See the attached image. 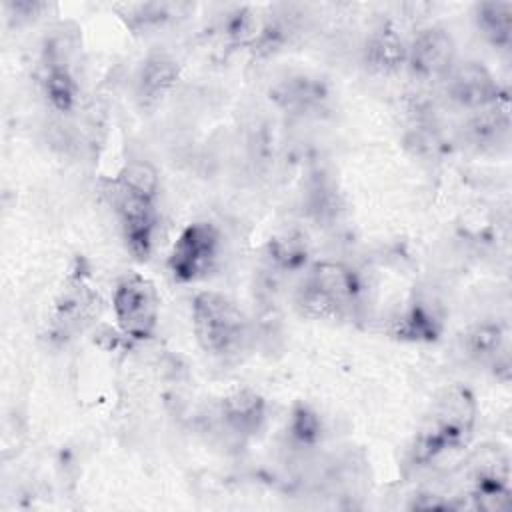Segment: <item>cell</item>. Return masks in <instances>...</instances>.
Instances as JSON below:
<instances>
[{
	"label": "cell",
	"mask_w": 512,
	"mask_h": 512,
	"mask_svg": "<svg viewBox=\"0 0 512 512\" xmlns=\"http://www.w3.org/2000/svg\"><path fill=\"white\" fill-rule=\"evenodd\" d=\"M464 508L504 510L510 502V458L500 444L478 446L460 466Z\"/></svg>",
	"instance_id": "5"
},
{
	"label": "cell",
	"mask_w": 512,
	"mask_h": 512,
	"mask_svg": "<svg viewBox=\"0 0 512 512\" xmlns=\"http://www.w3.org/2000/svg\"><path fill=\"white\" fill-rule=\"evenodd\" d=\"M464 348L476 362L496 364L504 354V330L498 322H480L466 332Z\"/></svg>",
	"instance_id": "17"
},
{
	"label": "cell",
	"mask_w": 512,
	"mask_h": 512,
	"mask_svg": "<svg viewBox=\"0 0 512 512\" xmlns=\"http://www.w3.org/2000/svg\"><path fill=\"white\" fill-rule=\"evenodd\" d=\"M192 330L200 348L218 358L238 354L248 340V320L222 292L204 290L192 300Z\"/></svg>",
	"instance_id": "4"
},
{
	"label": "cell",
	"mask_w": 512,
	"mask_h": 512,
	"mask_svg": "<svg viewBox=\"0 0 512 512\" xmlns=\"http://www.w3.org/2000/svg\"><path fill=\"white\" fill-rule=\"evenodd\" d=\"M288 434L300 446H312L320 440L322 422L318 414L308 404H296L290 412L288 420Z\"/></svg>",
	"instance_id": "19"
},
{
	"label": "cell",
	"mask_w": 512,
	"mask_h": 512,
	"mask_svg": "<svg viewBox=\"0 0 512 512\" xmlns=\"http://www.w3.org/2000/svg\"><path fill=\"white\" fill-rule=\"evenodd\" d=\"M446 94L456 106L474 112L494 104L506 92L482 62L466 60L446 76Z\"/></svg>",
	"instance_id": "9"
},
{
	"label": "cell",
	"mask_w": 512,
	"mask_h": 512,
	"mask_svg": "<svg viewBox=\"0 0 512 512\" xmlns=\"http://www.w3.org/2000/svg\"><path fill=\"white\" fill-rule=\"evenodd\" d=\"M268 254L274 266L282 270H300L302 266H306V258H308L306 238L296 232H286L282 236H276L268 244Z\"/></svg>",
	"instance_id": "18"
},
{
	"label": "cell",
	"mask_w": 512,
	"mask_h": 512,
	"mask_svg": "<svg viewBox=\"0 0 512 512\" xmlns=\"http://www.w3.org/2000/svg\"><path fill=\"white\" fill-rule=\"evenodd\" d=\"M42 86H44V96L54 110L70 112L74 108L76 96H78V84L68 64L56 54H52L44 64Z\"/></svg>",
	"instance_id": "16"
},
{
	"label": "cell",
	"mask_w": 512,
	"mask_h": 512,
	"mask_svg": "<svg viewBox=\"0 0 512 512\" xmlns=\"http://www.w3.org/2000/svg\"><path fill=\"white\" fill-rule=\"evenodd\" d=\"M510 130V104L508 94L498 98L494 104L474 110L466 126V136L480 148H494L502 144Z\"/></svg>",
	"instance_id": "13"
},
{
	"label": "cell",
	"mask_w": 512,
	"mask_h": 512,
	"mask_svg": "<svg viewBox=\"0 0 512 512\" xmlns=\"http://www.w3.org/2000/svg\"><path fill=\"white\" fill-rule=\"evenodd\" d=\"M180 76V66L168 52L148 54L136 72V96L144 106L158 104Z\"/></svg>",
	"instance_id": "11"
},
{
	"label": "cell",
	"mask_w": 512,
	"mask_h": 512,
	"mask_svg": "<svg viewBox=\"0 0 512 512\" xmlns=\"http://www.w3.org/2000/svg\"><path fill=\"white\" fill-rule=\"evenodd\" d=\"M266 414L264 398L252 388H236L222 398V418L226 426L242 436L260 430Z\"/></svg>",
	"instance_id": "12"
},
{
	"label": "cell",
	"mask_w": 512,
	"mask_h": 512,
	"mask_svg": "<svg viewBox=\"0 0 512 512\" xmlns=\"http://www.w3.org/2000/svg\"><path fill=\"white\" fill-rule=\"evenodd\" d=\"M408 42L390 22L376 26L364 42V64L376 74H394L406 66Z\"/></svg>",
	"instance_id": "10"
},
{
	"label": "cell",
	"mask_w": 512,
	"mask_h": 512,
	"mask_svg": "<svg viewBox=\"0 0 512 512\" xmlns=\"http://www.w3.org/2000/svg\"><path fill=\"white\" fill-rule=\"evenodd\" d=\"M478 418V402L470 388L452 384L438 392L424 412L408 448V462L424 468L436 460L460 452L472 440Z\"/></svg>",
	"instance_id": "1"
},
{
	"label": "cell",
	"mask_w": 512,
	"mask_h": 512,
	"mask_svg": "<svg viewBox=\"0 0 512 512\" xmlns=\"http://www.w3.org/2000/svg\"><path fill=\"white\" fill-rule=\"evenodd\" d=\"M220 248V230L212 222H190L182 228L170 248L166 260L170 276L180 284L202 280L216 266Z\"/></svg>",
	"instance_id": "7"
},
{
	"label": "cell",
	"mask_w": 512,
	"mask_h": 512,
	"mask_svg": "<svg viewBox=\"0 0 512 512\" xmlns=\"http://www.w3.org/2000/svg\"><path fill=\"white\" fill-rule=\"evenodd\" d=\"M114 320L120 332L132 340L152 338L160 320V296L156 286L142 274H124L112 292Z\"/></svg>",
	"instance_id": "6"
},
{
	"label": "cell",
	"mask_w": 512,
	"mask_h": 512,
	"mask_svg": "<svg viewBox=\"0 0 512 512\" xmlns=\"http://www.w3.org/2000/svg\"><path fill=\"white\" fill-rule=\"evenodd\" d=\"M456 66V42L442 26H426L408 42L406 68L416 80L436 82Z\"/></svg>",
	"instance_id": "8"
},
{
	"label": "cell",
	"mask_w": 512,
	"mask_h": 512,
	"mask_svg": "<svg viewBox=\"0 0 512 512\" xmlns=\"http://www.w3.org/2000/svg\"><path fill=\"white\" fill-rule=\"evenodd\" d=\"M474 24L480 36L498 50L512 44V2L486 0L474 6Z\"/></svg>",
	"instance_id": "14"
},
{
	"label": "cell",
	"mask_w": 512,
	"mask_h": 512,
	"mask_svg": "<svg viewBox=\"0 0 512 512\" xmlns=\"http://www.w3.org/2000/svg\"><path fill=\"white\" fill-rule=\"evenodd\" d=\"M360 282L346 264L322 260L306 268L296 292V306L316 320H344L354 314Z\"/></svg>",
	"instance_id": "3"
},
{
	"label": "cell",
	"mask_w": 512,
	"mask_h": 512,
	"mask_svg": "<svg viewBox=\"0 0 512 512\" xmlns=\"http://www.w3.org/2000/svg\"><path fill=\"white\" fill-rule=\"evenodd\" d=\"M442 332V318L428 302H412L394 320V334L412 342L436 340Z\"/></svg>",
	"instance_id": "15"
},
{
	"label": "cell",
	"mask_w": 512,
	"mask_h": 512,
	"mask_svg": "<svg viewBox=\"0 0 512 512\" xmlns=\"http://www.w3.org/2000/svg\"><path fill=\"white\" fill-rule=\"evenodd\" d=\"M158 172L150 162H128L112 182V202L128 252L146 260L154 246L158 224Z\"/></svg>",
	"instance_id": "2"
}]
</instances>
